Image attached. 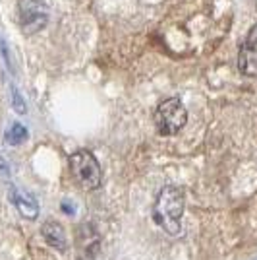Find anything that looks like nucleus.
<instances>
[{"instance_id":"5","label":"nucleus","mask_w":257,"mask_h":260,"mask_svg":"<svg viewBox=\"0 0 257 260\" xmlns=\"http://www.w3.org/2000/svg\"><path fill=\"white\" fill-rule=\"evenodd\" d=\"M238 70L247 78H257V45L242 43L238 53Z\"/></svg>"},{"instance_id":"3","label":"nucleus","mask_w":257,"mask_h":260,"mask_svg":"<svg viewBox=\"0 0 257 260\" xmlns=\"http://www.w3.org/2000/svg\"><path fill=\"white\" fill-rule=\"evenodd\" d=\"M188 111L178 98L164 99L155 111V124L162 136H174L186 126Z\"/></svg>"},{"instance_id":"6","label":"nucleus","mask_w":257,"mask_h":260,"mask_svg":"<svg viewBox=\"0 0 257 260\" xmlns=\"http://www.w3.org/2000/svg\"><path fill=\"white\" fill-rule=\"evenodd\" d=\"M41 235L45 237V241L56 250H66L68 247V239H66V231L64 228L58 223V221H53V219H47L41 228Z\"/></svg>"},{"instance_id":"7","label":"nucleus","mask_w":257,"mask_h":260,"mask_svg":"<svg viewBox=\"0 0 257 260\" xmlns=\"http://www.w3.org/2000/svg\"><path fill=\"white\" fill-rule=\"evenodd\" d=\"M14 202H16V208L20 210V214L25 219H37V216H39V204H37V200L31 194L16 192L14 190Z\"/></svg>"},{"instance_id":"10","label":"nucleus","mask_w":257,"mask_h":260,"mask_svg":"<svg viewBox=\"0 0 257 260\" xmlns=\"http://www.w3.org/2000/svg\"><path fill=\"white\" fill-rule=\"evenodd\" d=\"M246 43L257 45V23H253V25L249 27V31H247V35H246Z\"/></svg>"},{"instance_id":"4","label":"nucleus","mask_w":257,"mask_h":260,"mask_svg":"<svg viewBox=\"0 0 257 260\" xmlns=\"http://www.w3.org/2000/svg\"><path fill=\"white\" fill-rule=\"evenodd\" d=\"M18 12H20L22 29L27 35L41 31L49 22V12L39 0H20L18 2Z\"/></svg>"},{"instance_id":"1","label":"nucleus","mask_w":257,"mask_h":260,"mask_svg":"<svg viewBox=\"0 0 257 260\" xmlns=\"http://www.w3.org/2000/svg\"><path fill=\"white\" fill-rule=\"evenodd\" d=\"M184 206H186V198H184L182 190L178 186H164L155 200L153 217L166 233L176 235L180 231Z\"/></svg>"},{"instance_id":"8","label":"nucleus","mask_w":257,"mask_h":260,"mask_svg":"<svg viewBox=\"0 0 257 260\" xmlns=\"http://www.w3.org/2000/svg\"><path fill=\"white\" fill-rule=\"evenodd\" d=\"M6 140L10 142L12 146H20L22 142L27 140V130H25V126L20 124V122H14L10 126V130L6 132Z\"/></svg>"},{"instance_id":"2","label":"nucleus","mask_w":257,"mask_h":260,"mask_svg":"<svg viewBox=\"0 0 257 260\" xmlns=\"http://www.w3.org/2000/svg\"><path fill=\"white\" fill-rule=\"evenodd\" d=\"M70 171L85 190H97L103 184V171L97 157L89 150H77L70 155Z\"/></svg>"},{"instance_id":"9","label":"nucleus","mask_w":257,"mask_h":260,"mask_svg":"<svg viewBox=\"0 0 257 260\" xmlns=\"http://www.w3.org/2000/svg\"><path fill=\"white\" fill-rule=\"evenodd\" d=\"M12 105H14V109H16L18 113H25V101H23V98L20 95V91L14 86H12Z\"/></svg>"}]
</instances>
